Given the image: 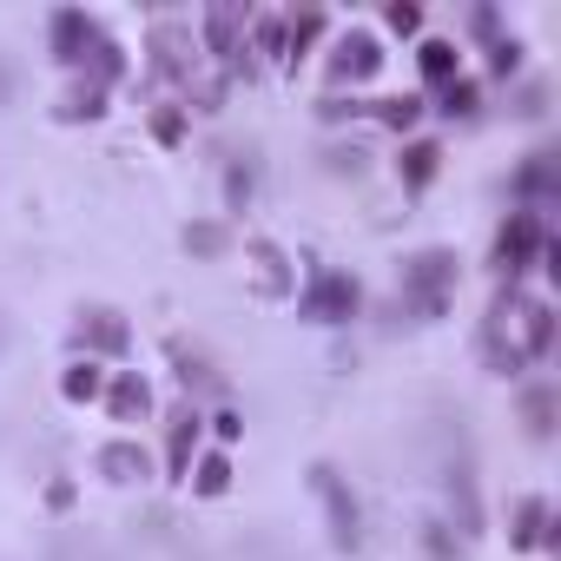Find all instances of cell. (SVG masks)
I'll list each match as a JSON object with an SVG mask.
<instances>
[{
    "label": "cell",
    "instance_id": "6da1fadb",
    "mask_svg": "<svg viewBox=\"0 0 561 561\" xmlns=\"http://www.w3.org/2000/svg\"><path fill=\"white\" fill-rule=\"evenodd\" d=\"M449 291H456V251L430 244V251L403 257V305H410V311H416L423 324L449 311Z\"/></svg>",
    "mask_w": 561,
    "mask_h": 561
},
{
    "label": "cell",
    "instance_id": "7a4b0ae2",
    "mask_svg": "<svg viewBox=\"0 0 561 561\" xmlns=\"http://www.w3.org/2000/svg\"><path fill=\"white\" fill-rule=\"evenodd\" d=\"M357 305H364V291H357V277H344V271H318L311 291H305V318L311 324H351Z\"/></svg>",
    "mask_w": 561,
    "mask_h": 561
},
{
    "label": "cell",
    "instance_id": "3957f363",
    "mask_svg": "<svg viewBox=\"0 0 561 561\" xmlns=\"http://www.w3.org/2000/svg\"><path fill=\"white\" fill-rule=\"evenodd\" d=\"M541 244H548V225H541L535 211H508V225L495 231V271H502V277L528 271V264L541 257Z\"/></svg>",
    "mask_w": 561,
    "mask_h": 561
},
{
    "label": "cell",
    "instance_id": "277c9868",
    "mask_svg": "<svg viewBox=\"0 0 561 561\" xmlns=\"http://www.w3.org/2000/svg\"><path fill=\"white\" fill-rule=\"evenodd\" d=\"M311 489L324 495V515H331V541H337V548H357V541H364V515H357V495L344 489V476H337L331 462H318V469H311Z\"/></svg>",
    "mask_w": 561,
    "mask_h": 561
},
{
    "label": "cell",
    "instance_id": "5b68a950",
    "mask_svg": "<svg viewBox=\"0 0 561 561\" xmlns=\"http://www.w3.org/2000/svg\"><path fill=\"white\" fill-rule=\"evenodd\" d=\"M554 192H561V165H554V152H535L522 172H515V198H522V211H548L554 205Z\"/></svg>",
    "mask_w": 561,
    "mask_h": 561
},
{
    "label": "cell",
    "instance_id": "8992f818",
    "mask_svg": "<svg viewBox=\"0 0 561 561\" xmlns=\"http://www.w3.org/2000/svg\"><path fill=\"white\" fill-rule=\"evenodd\" d=\"M383 67V47H377V34H344L337 47H331V80H370Z\"/></svg>",
    "mask_w": 561,
    "mask_h": 561
},
{
    "label": "cell",
    "instance_id": "52a82bcc",
    "mask_svg": "<svg viewBox=\"0 0 561 561\" xmlns=\"http://www.w3.org/2000/svg\"><path fill=\"white\" fill-rule=\"evenodd\" d=\"M73 344H80V351H100V357H126L133 331H126V318H119V311H87V318H80V331H73Z\"/></svg>",
    "mask_w": 561,
    "mask_h": 561
},
{
    "label": "cell",
    "instance_id": "ba28073f",
    "mask_svg": "<svg viewBox=\"0 0 561 561\" xmlns=\"http://www.w3.org/2000/svg\"><path fill=\"white\" fill-rule=\"evenodd\" d=\"M93 469H100L106 482H146V476H152V456H146L133 436H113V443L93 456Z\"/></svg>",
    "mask_w": 561,
    "mask_h": 561
},
{
    "label": "cell",
    "instance_id": "9c48e42d",
    "mask_svg": "<svg viewBox=\"0 0 561 561\" xmlns=\"http://www.w3.org/2000/svg\"><path fill=\"white\" fill-rule=\"evenodd\" d=\"M198 430H205V416H198V410H179V416H172V436H165V469H172L179 482H192V449H198Z\"/></svg>",
    "mask_w": 561,
    "mask_h": 561
},
{
    "label": "cell",
    "instance_id": "30bf717a",
    "mask_svg": "<svg viewBox=\"0 0 561 561\" xmlns=\"http://www.w3.org/2000/svg\"><path fill=\"white\" fill-rule=\"evenodd\" d=\"M47 27H54V54H60V60H87V47H93V34H100L80 8H60Z\"/></svg>",
    "mask_w": 561,
    "mask_h": 561
},
{
    "label": "cell",
    "instance_id": "8fae6325",
    "mask_svg": "<svg viewBox=\"0 0 561 561\" xmlns=\"http://www.w3.org/2000/svg\"><path fill=\"white\" fill-rule=\"evenodd\" d=\"M106 410H113L119 423H139V416L152 410V390H146V377H139V370H119V377L106 383Z\"/></svg>",
    "mask_w": 561,
    "mask_h": 561
},
{
    "label": "cell",
    "instance_id": "7c38bea8",
    "mask_svg": "<svg viewBox=\"0 0 561 561\" xmlns=\"http://www.w3.org/2000/svg\"><path fill=\"white\" fill-rule=\"evenodd\" d=\"M436 165H443V146H436V139H410L403 159H397V179H403L410 192H423V185L436 179Z\"/></svg>",
    "mask_w": 561,
    "mask_h": 561
},
{
    "label": "cell",
    "instance_id": "4fadbf2b",
    "mask_svg": "<svg viewBox=\"0 0 561 561\" xmlns=\"http://www.w3.org/2000/svg\"><path fill=\"white\" fill-rule=\"evenodd\" d=\"M60 397H67V403H93V397H106V370H100L93 357H80V364L60 377Z\"/></svg>",
    "mask_w": 561,
    "mask_h": 561
},
{
    "label": "cell",
    "instance_id": "5bb4252c",
    "mask_svg": "<svg viewBox=\"0 0 561 561\" xmlns=\"http://www.w3.org/2000/svg\"><path fill=\"white\" fill-rule=\"evenodd\" d=\"M554 410H561V403H554V390H548V383H535V390L522 397V423H528V436H535V443H548V436H554Z\"/></svg>",
    "mask_w": 561,
    "mask_h": 561
},
{
    "label": "cell",
    "instance_id": "9a60e30c",
    "mask_svg": "<svg viewBox=\"0 0 561 561\" xmlns=\"http://www.w3.org/2000/svg\"><path fill=\"white\" fill-rule=\"evenodd\" d=\"M225 244H231V231H225L218 218H198V225H185V251H192V257H225Z\"/></svg>",
    "mask_w": 561,
    "mask_h": 561
},
{
    "label": "cell",
    "instance_id": "2e32d148",
    "mask_svg": "<svg viewBox=\"0 0 561 561\" xmlns=\"http://www.w3.org/2000/svg\"><path fill=\"white\" fill-rule=\"evenodd\" d=\"M482 364H489L495 377H515V370H522L528 357L515 351V337H508V331H489V337H482Z\"/></svg>",
    "mask_w": 561,
    "mask_h": 561
},
{
    "label": "cell",
    "instance_id": "e0dca14e",
    "mask_svg": "<svg viewBox=\"0 0 561 561\" xmlns=\"http://www.w3.org/2000/svg\"><path fill=\"white\" fill-rule=\"evenodd\" d=\"M172 364H179V383H185V390H211V397L225 390V383L211 377V364H205L198 351H185V344H172Z\"/></svg>",
    "mask_w": 561,
    "mask_h": 561
},
{
    "label": "cell",
    "instance_id": "ac0fdd59",
    "mask_svg": "<svg viewBox=\"0 0 561 561\" xmlns=\"http://www.w3.org/2000/svg\"><path fill=\"white\" fill-rule=\"evenodd\" d=\"M541 528H548V502H541V495H522V502H515V528H508V535H515L522 548H535V541H541Z\"/></svg>",
    "mask_w": 561,
    "mask_h": 561
},
{
    "label": "cell",
    "instance_id": "d6986e66",
    "mask_svg": "<svg viewBox=\"0 0 561 561\" xmlns=\"http://www.w3.org/2000/svg\"><path fill=\"white\" fill-rule=\"evenodd\" d=\"M100 113H106V87L100 80H87V87H73L60 100V119H100Z\"/></svg>",
    "mask_w": 561,
    "mask_h": 561
},
{
    "label": "cell",
    "instance_id": "ffe728a7",
    "mask_svg": "<svg viewBox=\"0 0 561 561\" xmlns=\"http://www.w3.org/2000/svg\"><path fill=\"white\" fill-rule=\"evenodd\" d=\"M416 60H423V73H430L436 87H449V80H456V47H449V41H423V47H416Z\"/></svg>",
    "mask_w": 561,
    "mask_h": 561
},
{
    "label": "cell",
    "instance_id": "44dd1931",
    "mask_svg": "<svg viewBox=\"0 0 561 561\" xmlns=\"http://www.w3.org/2000/svg\"><path fill=\"white\" fill-rule=\"evenodd\" d=\"M364 113H377L390 133H410V126L423 119V100H410V93H403V100H377V106H364Z\"/></svg>",
    "mask_w": 561,
    "mask_h": 561
},
{
    "label": "cell",
    "instance_id": "7402d4cb",
    "mask_svg": "<svg viewBox=\"0 0 561 561\" xmlns=\"http://www.w3.org/2000/svg\"><path fill=\"white\" fill-rule=\"evenodd\" d=\"M119 73H126V54H119V41L93 34V80H100V87H113Z\"/></svg>",
    "mask_w": 561,
    "mask_h": 561
},
{
    "label": "cell",
    "instance_id": "603a6c76",
    "mask_svg": "<svg viewBox=\"0 0 561 561\" xmlns=\"http://www.w3.org/2000/svg\"><path fill=\"white\" fill-rule=\"evenodd\" d=\"M192 489H198V495H225V489H231V462H225V456H205L198 476H192Z\"/></svg>",
    "mask_w": 561,
    "mask_h": 561
},
{
    "label": "cell",
    "instance_id": "cb8c5ba5",
    "mask_svg": "<svg viewBox=\"0 0 561 561\" xmlns=\"http://www.w3.org/2000/svg\"><path fill=\"white\" fill-rule=\"evenodd\" d=\"M251 257H257V277H264V291H285V271H277V264H285V251H277V244H251Z\"/></svg>",
    "mask_w": 561,
    "mask_h": 561
},
{
    "label": "cell",
    "instance_id": "d4e9b609",
    "mask_svg": "<svg viewBox=\"0 0 561 561\" xmlns=\"http://www.w3.org/2000/svg\"><path fill=\"white\" fill-rule=\"evenodd\" d=\"M436 113H449V119H469V113H476V80H449Z\"/></svg>",
    "mask_w": 561,
    "mask_h": 561
},
{
    "label": "cell",
    "instance_id": "484cf974",
    "mask_svg": "<svg viewBox=\"0 0 561 561\" xmlns=\"http://www.w3.org/2000/svg\"><path fill=\"white\" fill-rule=\"evenodd\" d=\"M318 34H324V14H291V21H285V47H291V54L311 47Z\"/></svg>",
    "mask_w": 561,
    "mask_h": 561
},
{
    "label": "cell",
    "instance_id": "4316f807",
    "mask_svg": "<svg viewBox=\"0 0 561 561\" xmlns=\"http://www.w3.org/2000/svg\"><path fill=\"white\" fill-rule=\"evenodd\" d=\"M541 113H548V87H541V80L515 87V119H541Z\"/></svg>",
    "mask_w": 561,
    "mask_h": 561
},
{
    "label": "cell",
    "instance_id": "83f0119b",
    "mask_svg": "<svg viewBox=\"0 0 561 561\" xmlns=\"http://www.w3.org/2000/svg\"><path fill=\"white\" fill-rule=\"evenodd\" d=\"M489 67H495V80L522 73V41H495V47H489Z\"/></svg>",
    "mask_w": 561,
    "mask_h": 561
},
{
    "label": "cell",
    "instance_id": "f1b7e54d",
    "mask_svg": "<svg viewBox=\"0 0 561 561\" xmlns=\"http://www.w3.org/2000/svg\"><path fill=\"white\" fill-rule=\"evenodd\" d=\"M383 21H390V34H423V8H410V0H397Z\"/></svg>",
    "mask_w": 561,
    "mask_h": 561
},
{
    "label": "cell",
    "instance_id": "f546056e",
    "mask_svg": "<svg viewBox=\"0 0 561 561\" xmlns=\"http://www.w3.org/2000/svg\"><path fill=\"white\" fill-rule=\"evenodd\" d=\"M225 198H231V205L251 198V165H231V172H225Z\"/></svg>",
    "mask_w": 561,
    "mask_h": 561
},
{
    "label": "cell",
    "instance_id": "4dcf8cb0",
    "mask_svg": "<svg viewBox=\"0 0 561 561\" xmlns=\"http://www.w3.org/2000/svg\"><path fill=\"white\" fill-rule=\"evenodd\" d=\"M152 133H159L165 146H179V139H185V119H179V113H159V119H152Z\"/></svg>",
    "mask_w": 561,
    "mask_h": 561
},
{
    "label": "cell",
    "instance_id": "1f68e13d",
    "mask_svg": "<svg viewBox=\"0 0 561 561\" xmlns=\"http://www.w3.org/2000/svg\"><path fill=\"white\" fill-rule=\"evenodd\" d=\"M357 165H364V152H357V146H337V152H331V172H357Z\"/></svg>",
    "mask_w": 561,
    "mask_h": 561
},
{
    "label": "cell",
    "instance_id": "d6a6232c",
    "mask_svg": "<svg viewBox=\"0 0 561 561\" xmlns=\"http://www.w3.org/2000/svg\"><path fill=\"white\" fill-rule=\"evenodd\" d=\"M211 430H218V436H225V443H238V436H244V423H238V416H231V410H218V416H211Z\"/></svg>",
    "mask_w": 561,
    "mask_h": 561
},
{
    "label": "cell",
    "instance_id": "836d02e7",
    "mask_svg": "<svg viewBox=\"0 0 561 561\" xmlns=\"http://www.w3.org/2000/svg\"><path fill=\"white\" fill-rule=\"evenodd\" d=\"M47 508H73V482H54L47 489Z\"/></svg>",
    "mask_w": 561,
    "mask_h": 561
},
{
    "label": "cell",
    "instance_id": "e575fe53",
    "mask_svg": "<svg viewBox=\"0 0 561 561\" xmlns=\"http://www.w3.org/2000/svg\"><path fill=\"white\" fill-rule=\"evenodd\" d=\"M0 351H8V324H0Z\"/></svg>",
    "mask_w": 561,
    "mask_h": 561
}]
</instances>
